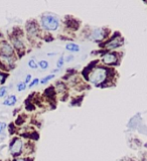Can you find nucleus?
Listing matches in <instances>:
<instances>
[{
  "instance_id": "obj_11",
  "label": "nucleus",
  "mask_w": 147,
  "mask_h": 161,
  "mask_svg": "<svg viewBox=\"0 0 147 161\" xmlns=\"http://www.w3.org/2000/svg\"><path fill=\"white\" fill-rule=\"evenodd\" d=\"M13 44H14V46H15V49H22L23 47H24V45H23V42L21 41L19 38H17V37H15V38H13Z\"/></svg>"
},
{
  "instance_id": "obj_14",
  "label": "nucleus",
  "mask_w": 147,
  "mask_h": 161,
  "mask_svg": "<svg viewBox=\"0 0 147 161\" xmlns=\"http://www.w3.org/2000/svg\"><path fill=\"white\" fill-rule=\"evenodd\" d=\"M38 67H41L42 69H47V67H49V62H47V60H40V62H38Z\"/></svg>"
},
{
  "instance_id": "obj_16",
  "label": "nucleus",
  "mask_w": 147,
  "mask_h": 161,
  "mask_svg": "<svg viewBox=\"0 0 147 161\" xmlns=\"http://www.w3.org/2000/svg\"><path fill=\"white\" fill-rule=\"evenodd\" d=\"M28 67H31V69H36V67H38V64H37L34 60H30L29 62H28Z\"/></svg>"
},
{
  "instance_id": "obj_20",
  "label": "nucleus",
  "mask_w": 147,
  "mask_h": 161,
  "mask_svg": "<svg viewBox=\"0 0 147 161\" xmlns=\"http://www.w3.org/2000/svg\"><path fill=\"white\" fill-rule=\"evenodd\" d=\"M5 79H6V75H3L2 73H0V84H3L5 82Z\"/></svg>"
},
{
  "instance_id": "obj_5",
  "label": "nucleus",
  "mask_w": 147,
  "mask_h": 161,
  "mask_svg": "<svg viewBox=\"0 0 147 161\" xmlns=\"http://www.w3.org/2000/svg\"><path fill=\"white\" fill-rule=\"evenodd\" d=\"M102 60L105 65H108V66L116 65L118 62V56L115 53H106L103 54Z\"/></svg>"
},
{
  "instance_id": "obj_24",
  "label": "nucleus",
  "mask_w": 147,
  "mask_h": 161,
  "mask_svg": "<svg viewBox=\"0 0 147 161\" xmlns=\"http://www.w3.org/2000/svg\"><path fill=\"white\" fill-rule=\"evenodd\" d=\"M14 161H28L24 159V158H16V159H14Z\"/></svg>"
},
{
  "instance_id": "obj_4",
  "label": "nucleus",
  "mask_w": 147,
  "mask_h": 161,
  "mask_svg": "<svg viewBox=\"0 0 147 161\" xmlns=\"http://www.w3.org/2000/svg\"><path fill=\"white\" fill-rule=\"evenodd\" d=\"M124 44V40L120 36L119 33H117V35H114L113 37L111 38L109 41H107L105 43V47L107 49H118V47L122 46Z\"/></svg>"
},
{
  "instance_id": "obj_23",
  "label": "nucleus",
  "mask_w": 147,
  "mask_h": 161,
  "mask_svg": "<svg viewBox=\"0 0 147 161\" xmlns=\"http://www.w3.org/2000/svg\"><path fill=\"white\" fill-rule=\"evenodd\" d=\"M30 79H31V76H30V75H27V77L25 78V80H24L25 84H28V83L30 82Z\"/></svg>"
},
{
  "instance_id": "obj_9",
  "label": "nucleus",
  "mask_w": 147,
  "mask_h": 161,
  "mask_svg": "<svg viewBox=\"0 0 147 161\" xmlns=\"http://www.w3.org/2000/svg\"><path fill=\"white\" fill-rule=\"evenodd\" d=\"M65 49H67V51H72V53H77V51H80V46L76 43H68L65 45Z\"/></svg>"
},
{
  "instance_id": "obj_13",
  "label": "nucleus",
  "mask_w": 147,
  "mask_h": 161,
  "mask_svg": "<svg viewBox=\"0 0 147 161\" xmlns=\"http://www.w3.org/2000/svg\"><path fill=\"white\" fill-rule=\"evenodd\" d=\"M63 62H65V56H60V58H59L58 62H56V67H58V69H60L61 67H63Z\"/></svg>"
},
{
  "instance_id": "obj_19",
  "label": "nucleus",
  "mask_w": 147,
  "mask_h": 161,
  "mask_svg": "<svg viewBox=\"0 0 147 161\" xmlns=\"http://www.w3.org/2000/svg\"><path fill=\"white\" fill-rule=\"evenodd\" d=\"M38 83H39V80H38V79H34V80H32V82L29 84V87L31 88V87H33V86H36V85L38 84Z\"/></svg>"
},
{
  "instance_id": "obj_18",
  "label": "nucleus",
  "mask_w": 147,
  "mask_h": 161,
  "mask_svg": "<svg viewBox=\"0 0 147 161\" xmlns=\"http://www.w3.org/2000/svg\"><path fill=\"white\" fill-rule=\"evenodd\" d=\"M5 127H6V124L4 123V122H0V134H1L2 132L4 131Z\"/></svg>"
},
{
  "instance_id": "obj_7",
  "label": "nucleus",
  "mask_w": 147,
  "mask_h": 161,
  "mask_svg": "<svg viewBox=\"0 0 147 161\" xmlns=\"http://www.w3.org/2000/svg\"><path fill=\"white\" fill-rule=\"evenodd\" d=\"M0 53L5 58H10L13 54V49L7 42H3L0 45Z\"/></svg>"
},
{
  "instance_id": "obj_8",
  "label": "nucleus",
  "mask_w": 147,
  "mask_h": 161,
  "mask_svg": "<svg viewBox=\"0 0 147 161\" xmlns=\"http://www.w3.org/2000/svg\"><path fill=\"white\" fill-rule=\"evenodd\" d=\"M26 29H27V32L29 35L31 36H34L37 34V32H38V29H37V26L36 23H28L27 25H26Z\"/></svg>"
},
{
  "instance_id": "obj_12",
  "label": "nucleus",
  "mask_w": 147,
  "mask_h": 161,
  "mask_svg": "<svg viewBox=\"0 0 147 161\" xmlns=\"http://www.w3.org/2000/svg\"><path fill=\"white\" fill-rule=\"evenodd\" d=\"M56 90H58V92H60V93H63V92H65V90H67V88H65V84L63 83H58L56 84Z\"/></svg>"
},
{
  "instance_id": "obj_1",
  "label": "nucleus",
  "mask_w": 147,
  "mask_h": 161,
  "mask_svg": "<svg viewBox=\"0 0 147 161\" xmlns=\"http://www.w3.org/2000/svg\"><path fill=\"white\" fill-rule=\"evenodd\" d=\"M108 69L103 67H97L89 73V80L95 86H101L108 78Z\"/></svg>"
},
{
  "instance_id": "obj_17",
  "label": "nucleus",
  "mask_w": 147,
  "mask_h": 161,
  "mask_svg": "<svg viewBox=\"0 0 147 161\" xmlns=\"http://www.w3.org/2000/svg\"><path fill=\"white\" fill-rule=\"evenodd\" d=\"M25 88H26L25 83H19V84L17 85V90H18L19 92H21V91L25 90Z\"/></svg>"
},
{
  "instance_id": "obj_2",
  "label": "nucleus",
  "mask_w": 147,
  "mask_h": 161,
  "mask_svg": "<svg viewBox=\"0 0 147 161\" xmlns=\"http://www.w3.org/2000/svg\"><path fill=\"white\" fill-rule=\"evenodd\" d=\"M40 21H41V26L45 28V29L49 30V31L56 30L59 28V25H60L59 19L54 15H52V14L43 15L41 17Z\"/></svg>"
},
{
  "instance_id": "obj_6",
  "label": "nucleus",
  "mask_w": 147,
  "mask_h": 161,
  "mask_svg": "<svg viewBox=\"0 0 147 161\" xmlns=\"http://www.w3.org/2000/svg\"><path fill=\"white\" fill-rule=\"evenodd\" d=\"M106 30L103 28H95L90 34V38L94 40H102L106 37Z\"/></svg>"
},
{
  "instance_id": "obj_21",
  "label": "nucleus",
  "mask_w": 147,
  "mask_h": 161,
  "mask_svg": "<svg viewBox=\"0 0 147 161\" xmlns=\"http://www.w3.org/2000/svg\"><path fill=\"white\" fill-rule=\"evenodd\" d=\"M5 94H6V88H4V87L0 88V97H3Z\"/></svg>"
},
{
  "instance_id": "obj_3",
  "label": "nucleus",
  "mask_w": 147,
  "mask_h": 161,
  "mask_svg": "<svg viewBox=\"0 0 147 161\" xmlns=\"http://www.w3.org/2000/svg\"><path fill=\"white\" fill-rule=\"evenodd\" d=\"M10 153H11L12 156L14 157H17L19 156L21 153H22V150H23V142L21 139L19 138H15L13 139V141L10 143Z\"/></svg>"
},
{
  "instance_id": "obj_15",
  "label": "nucleus",
  "mask_w": 147,
  "mask_h": 161,
  "mask_svg": "<svg viewBox=\"0 0 147 161\" xmlns=\"http://www.w3.org/2000/svg\"><path fill=\"white\" fill-rule=\"evenodd\" d=\"M54 75H49V76H47V77H45V78H43V79L41 80L39 83H40V84H42V85H43V84H47V83L49 82V80H52V79H54Z\"/></svg>"
},
{
  "instance_id": "obj_10",
  "label": "nucleus",
  "mask_w": 147,
  "mask_h": 161,
  "mask_svg": "<svg viewBox=\"0 0 147 161\" xmlns=\"http://www.w3.org/2000/svg\"><path fill=\"white\" fill-rule=\"evenodd\" d=\"M16 101H17V99H16V97H15V96H10V97H8L7 99H6L5 101L3 102V105H5V106H12V105H14V104L16 103Z\"/></svg>"
},
{
  "instance_id": "obj_22",
  "label": "nucleus",
  "mask_w": 147,
  "mask_h": 161,
  "mask_svg": "<svg viewBox=\"0 0 147 161\" xmlns=\"http://www.w3.org/2000/svg\"><path fill=\"white\" fill-rule=\"evenodd\" d=\"M74 60V56H67V58H65V62H71V60Z\"/></svg>"
}]
</instances>
